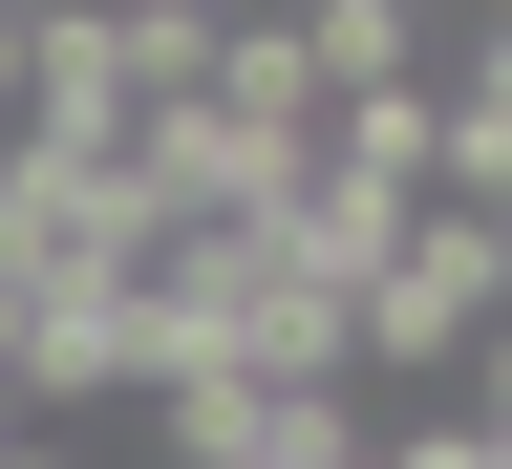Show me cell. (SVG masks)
I'll return each mask as SVG.
<instances>
[{
    "label": "cell",
    "mask_w": 512,
    "mask_h": 469,
    "mask_svg": "<svg viewBox=\"0 0 512 469\" xmlns=\"http://www.w3.org/2000/svg\"><path fill=\"white\" fill-rule=\"evenodd\" d=\"M448 427H470V448H512V320H491L470 363H448Z\"/></svg>",
    "instance_id": "obj_2"
},
{
    "label": "cell",
    "mask_w": 512,
    "mask_h": 469,
    "mask_svg": "<svg viewBox=\"0 0 512 469\" xmlns=\"http://www.w3.org/2000/svg\"><path fill=\"white\" fill-rule=\"evenodd\" d=\"M171 469H384V406L363 384H235V363H192L171 406H150Z\"/></svg>",
    "instance_id": "obj_1"
},
{
    "label": "cell",
    "mask_w": 512,
    "mask_h": 469,
    "mask_svg": "<svg viewBox=\"0 0 512 469\" xmlns=\"http://www.w3.org/2000/svg\"><path fill=\"white\" fill-rule=\"evenodd\" d=\"M0 469H64V448H43V427H22V448H0Z\"/></svg>",
    "instance_id": "obj_3"
}]
</instances>
